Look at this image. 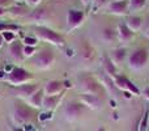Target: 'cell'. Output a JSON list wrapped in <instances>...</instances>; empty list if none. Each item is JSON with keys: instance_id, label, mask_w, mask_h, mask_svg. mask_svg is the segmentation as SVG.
<instances>
[{"instance_id": "6da1fadb", "label": "cell", "mask_w": 149, "mask_h": 131, "mask_svg": "<svg viewBox=\"0 0 149 131\" xmlns=\"http://www.w3.org/2000/svg\"><path fill=\"white\" fill-rule=\"evenodd\" d=\"M131 66H141L144 64L145 62H147V53L144 51V50H139V51H136L134 55L131 57Z\"/></svg>"}, {"instance_id": "7a4b0ae2", "label": "cell", "mask_w": 149, "mask_h": 131, "mask_svg": "<svg viewBox=\"0 0 149 131\" xmlns=\"http://www.w3.org/2000/svg\"><path fill=\"white\" fill-rule=\"evenodd\" d=\"M38 33L41 34L45 39H49L50 42H54V43H60V42H62V38H60L58 34H55L54 32L49 30V29H39Z\"/></svg>"}, {"instance_id": "3957f363", "label": "cell", "mask_w": 149, "mask_h": 131, "mask_svg": "<svg viewBox=\"0 0 149 131\" xmlns=\"http://www.w3.org/2000/svg\"><path fill=\"white\" fill-rule=\"evenodd\" d=\"M28 77H29V75L26 74L24 69H21V68L13 69L12 74H10V79H12V81H15V83L24 81V80H26Z\"/></svg>"}, {"instance_id": "277c9868", "label": "cell", "mask_w": 149, "mask_h": 131, "mask_svg": "<svg viewBox=\"0 0 149 131\" xmlns=\"http://www.w3.org/2000/svg\"><path fill=\"white\" fill-rule=\"evenodd\" d=\"M52 60V55L50 51H43L42 54L38 55V58H37V64L42 66V67H46L49 66L50 63H51Z\"/></svg>"}, {"instance_id": "5b68a950", "label": "cell", "mask_w": 149, "mask_h": 131, "mask_svg": "<svg viewBox=\"0 0 149 131\" xmlns=\"http://www.w3.org/2000/svg\"><path fill=\"white\" fill-rule=\"evenodd\" d=\"M81 18H82V13L81 12H77V11H70V13H68V21H70L71 24H73V25L79 24L80 21H81Z\"/></svg>"}, {"instance_id": "8992f818", "label": "cell", "mask_w": 149, "mask_h": 131, "mask_svg": "<svg viewBox=\"0 0 149 131\" xmlns=\"http://www.w3.org/2000/svg\"><path fill=\"white\" fill-rule=\"evenodd\" d=\"M118 84L120 85V87H126V88H128L130 90H134L135 93H139V90H137L136 88H135L134 85H132L131 83L128 81V80L124 79V77H118Z\"/></svg>"}, {"instance_id": "52a82bcc", "label": "cell", "mask_w": 149, "mask_h": 131, "mask_svg": "<svg viewBox=\"0 0 149 131\" xmlns=\"http://www.w3.org/2000/svg\"><path fill=\"white\" fill-rule=\"evenodd\" d=\"M59 88H60V84L58 81H50L49 84L46 85V90L50 93V95L58 92V90H59Z\"/></svg>"}, {"instance_id": "ba28073f", "label": "cell", "mask_w": 149, "mask_h": 131, "mask_svg": "<svg viewBox=\"0 0 149 131\" xmlns=\"http://www.w3.org/2000/svg\"><path fill=\"white\" fill-rule=\"evenodd\" d=\"M132 36V33L130 32V29L127 28L126 25H120V37L122 39H124V41H127V39H130Z\"/></svg>"}, {"instance_id": "9c48e42d", "label": "cell", "mask_w": 149, "mask_h": 131, "mask_svg": "<svg viewBox=\"0 0 149 131\" xmlns=\"http://www.w3.org/2000/svg\"><path fill=\"white\" fill-rule=\"evenodd\" d=\"M29 114H30V111L26 110L25 108H21V106H20V108H17V116L20 117L21 119H26V118H29V117H30Z\"/></svg>"}, {"instance_id": "30bf717a", "label": "cell", "mask_w": 149, "mask_h": 131, "mask_svg": "<svg viewBox=\"0 0 149 131\" xmlns=\"http://www.w3.org/2000/svg\"><path fill=\"white\" fill-rule=\"evenodd\" d=\"M111 9L114 11V12H123L124 8H126V3H114V4H111Z\"/></svg>"}, {"instance_id": "8fae6325", "label": "cell", "mask_w": 149, "mask_h": 131, "mask_svg": "<svg viewBox=\"0 0 149 131\" xmlns=\"http://www.w3.org/2000/svg\"><path fill=\"white\" fill-rule=\"evenodd\" d=\"M140 24H141V20H140L139 17H132L131 20H130V26H131V29H137L140 26Z\"/></svg>"}, {"instance_id": "7c38bea8", "label": "cell", "mask_w": 149, "mask_h": 131, "mask_svg": "<svg viewBox=\"0 0 149 131\" xmlns=\"http://www.w3.org/2000/svg\"><path fill=\"white\" fill-rule=\"evenodd\" d=\"M79 111H80V109H79V106L77 105H70L67 108V113L71 114V116H77Z\"/></svg>"}, {"instance_id": "4fadbf2b", "label": "cell", "mask_w": 149, "mask_h": 131, "mask_svg": "<svg viewBox=\"0 0 149 131\" xmlns=\"http://www.w3.org/2000/svg\"><path fill=\"white\" fill-rule=\"evenodd\" d=\"M21 46L20 45H13L12 46V54H13V57H17V58H20L21 57Z\"/></svg>"}, {"instance_id": "5bb4252c", "label": "cell", "mask_w": 149, "mask_h": 131, "mask_svg": "<svg viewBox=\"0 0 149 131\" xmlns=\"http://www.w3.org/2000/svg\"><path fill=\"white\" fill-rule=\"evenodd\" d=\"M131 4L134 8H139V7H143V5L145 4V0H132Z\"/></svg>"}, {"instance_id": "9a60e30c", "label": "cell", "mask_w": 149, "mask_h": 131, "mask_svg": "<svg viewBox=\"0 0 149 131\" xmlns=\"http://www.w3.org/2000/svg\"><path fill=\"white\" fill-rule=\"evenodd\" d=\"M36 89H37V87H34V85H33V87H24L21 90H22L24 93H26V95H31V93H33Z\"/></svg>"}, {"instance_id": "2e32d148", "label": "cell", "mask_w": 149, "mask_h": 131, "mask_svg": "<svg viewBox=\"0 0 149 131\" xmlns=\"http://www.w3.org/2000/svg\"><path fill=\"white\" fill-rule=\"evenodd\" d=\"M147 123H148V114L145 113L144 121L141 122V126H140V131H145V130H147Z\"/></svg>"}, {"instance_id": "e0dca14e", "label": "cell", "mask_w": 149, "mask_h": 131, "mask_svg": "<svg viewBox=\"0 0 149 131\" xmlns=\"http://www.w3.org/2000/svg\"><path fill=\"white\" fill-rule=\"evenodd\" d=\"M115 55H116V59L120 60V59H123L124 58V51L123 50H118V51L115 53Z\"/></svg>"}, {"instance_id": "ac0fdd59", "label": "cell", "mask_w": 149, "mask_h": 131, "mask_svg": "<svg viewBox=\"0 0 149 131\" xmlns=\"http://www.w3.org/2000/svg\"><path fill=\"white\" fill-rule=\"evenodd\" d=\"M105 36L107 39H111L113 38V30H109V29H106L105 30Z\"/></svg>"}, {"instance_id": "d6986e66", "label": "cell", "mask_w": 149, "mask_h": 131, "mask_svg": "<svg viewBox=\"0 0 149 131\" xmlns=\"http://www.w3.org/2000/svg\"><path fill=\"white\" fill-rule=\"evenodd\" d=\"M55 101H56V100H55V98H47V100L46 101H45V104H46V106H52V104H55Z\"/></svg>"}, {"instance_id": "ffe728a7", "label": "cell", "mask_w": 149, "mask_h": 131, "mask_svg": "<svg viewBox=\"0 0 149 131\" xmlns=\"http://www.w3.org/2000/svg\"><path fill=\"white\" fill-rule=\"evenodd\" d=\"M25 42L28 45H34V43H36V39H34V38H26Z\"/></svg>"}, {"instance_id": "44dd1931", "label": "cell", "mask_w": 149, "mask_h": 131, "mask_svg": "<svg viewBox=\"0 0 149 131\" xmlns=\"http://www.w3.org/2000/svg\"><path fill=\"white\" fill-rule=\"evenodd\" d=\"M4 38L7 39V41H10V39L13 38V34H10V33H4Z\"/></svg>"}, {"instance_id": "7402d4cb", "label": "cell", "mask_w": 149, "mask_h": 131, "mask_svg": "<svg viewBox=\"0 0 149 131\" xmlns=\"http://www.w3.org/2000/svg\"><path fill=\"white\" fill-rule=\"evenodd\" d=\"M39 101H41V93H38V95L34 97V102L36 104H39Z\"/></svg>"}, {"instance_id": "603a6c76", "label": "cell", "mask_w": 149, "mask_h": 131, "mask_svg": "<svg viewBox=\"0 0 149 131\" xmlns=\"http://www.w3.org/2000/svg\"><path fill=\"white\" fill-rule=\"evenodd\" d=\"M31 53H33V49H31V47H26L25 49V54H31Z\"/></svg>"}, {"instance_id": "cb8c5ba5", "label": "cell", "mask_w": 149, "mask_h": 131, "mask_svg": "<svg viewBox=\"0 0 149 131\" xmlns=\"http://www.w3.org/2000/svg\"><path fill=\"white\" fill-rule=\"evenodd\" d=\"M49 114H42V116H41V119H42V121H43V119H46V118H49Z\"/></svg>"}, {"instance_id": "d4e9b609", "label": "cell", "mask_w": 149, "mask_h": 131, "mask_svg": "<svg viewBox=\"0 0 149 131\" xmlns=\"http://www.w3.org/2000/svg\"><path fill=\"white\" fill-rule=\"evenodd\" d=\"M103 1H105V0H98V3H103Z\"/></svg>"}, {"instance_id": "484cf974", "label": "cell", "mask_w": 149, "mask_h": 131, "mask_svg": "<svg viewBox=\"0 0 149 131\" xmlns=\"http://www.w3.org/2000/svg\"><path fill=\"white\" fill-rule=\"evenodd\" d=\"M147 95H148V97H149V89H147Z\"/></svg>"}, {"instance_id": "4316f807", "label": "cell", "mask_w": 149, "mask_h": 131, "mask_svg": "<svg viewBox=\"0 0 149 131\" xmlns=\"http://www.w3.org/2000/svg\"><path fill=\"white\" fill-rule=\"evenodd\" d=\"M3 74H4V72H0V77H1V76H3Z\"/></svg>"}, {"instance_id": "83f0119b", "label": "cell", "mask_w": 149, "mask_h": 131, "mask_svg": "<svg viewBox=\"0 0 149 131\" xmlns=\"http://www.w3.org/2000/svg\"><path fill=\"white\" fill-rule=\"evenodd\" d=\"M37 1V0H31V3H36Z\"/></svg>"}, {"instance_id": "f1b7e54d", "label": "cell", "mask_w": 149, "mask_h": 131, "mask_svg": "<svg viewBox=\"0 0 149 131\" xmlns=\"http://www.w3.org/2000/svg\"><path fill=\"white\" fill-rule=\"evenodd\" d=\"M1 13H3V11H1V9H0V15H1Z\"/></svg>"}, {"instance_id": "f546056e", "label": "cell", "mask_w": 149, "mask_h": 131, "mask_svg": "<svg viewBox=\"0 0 149 131\" xmlns=\"http://www.w3.org/2000/svg\"><path fill=\"white\" fill-rule=\"evenodd\" d=\"M82 1H84V3H86V1H88V0H82Z\"/></svg>"}, {"instance_id": "4dcf8cb0", "label": "cell", "mask_w": 149, "mask_h": 131, "mask_svg": "<svg viewBox=\"0 0 149 131\" xmlns=\"http://www.w3.org/2000/svg\"><path fill=\"white\" fill-rule=\"evenodd\" d=\"M17 131H22V130H17Z\"/></svg>"}, {"instance_id": "1f68e13d", "label": "cell", "mask_w": 149, "mask_h": 131, "mask_svg": "<svg viewBox=\"0 0 149 131\" xmlns=\"http://www.w3.org/2000/svg\"><path fill=\"white\" fill-rule=\"evenodd\" d=\"M98 131H103V130H98Z\"/></svg>"}, {"instance_id": "d6a6232c", "label": "cell", "mask_w": 149, "mask_h": 131, "mask_svg": "<svg viewBox=\"0 0 149 131\" xmlns=\"http://www.w3.org/2000/svg\"><path fill=\"white\" fill-rule=\"evenodd\" d=\"M33 131H34V130H33Z\"/></svg>"}]
</instances>
